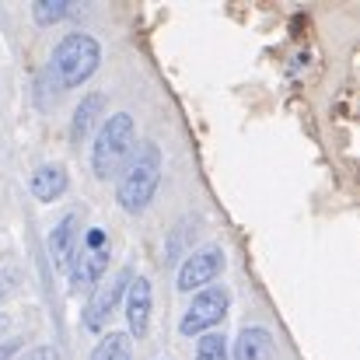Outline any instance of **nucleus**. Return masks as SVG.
I'll return each instance as SVG.
<instances>
[{"label": "nucleus", "mask_w": 360, "mask_h": 360, "mask_svg": "<svg viewBox=\"0 0 360 360\" xmlns=\"http://www.w3.org/2000/svg\"><path fill=\"white\" fill-rule=\"evenodd\" d=\"M161 172H165V158L161 147L154 140H143L133 147L129 161L122 165V172L116 175V203L126 214H143L161 186Z\"/></svg>", "instance_id": "nucleus-1"}, {"label": "nucleus", "mask_w": 360, "mask_h": 360, "mask_svg": "<svg viewBox=\"0 0 360 360\" xmlns=\"http://www.w3.org/2000/svg\"><path fill=\"white\" fill-rule=\"evenodd\" d=\"M102 63V42L91 32H67L49 56V77L56 91H74L91 81Z\"/></svg>", "instance_id": "nucleus-2"}, {"label": "nucleus", "mask_w": 360, "mask_h": 360, "mask_svg": "<svg viewBox=\"0 0 360 360\" xmlns=\"http://www.w3.org/2000/svg\"><path fill=\"white\" fill-rule=\"evenodd\" d=\"M136 147V122L129 112H112L109 120L98 126V136L91 143V172L95 179L109 182L122 172V165L129 161Z\"/></svg>", "instance_id": "nucleus-3"}, {"label": "nucleus", "mask_w": 360, "mask_h": 360, "mask_svg": "<svg viewBox=\"0 0 360 360\" xmlns=\"http://www.w3.org/2000/svg\"><path fill=\"white\" fill-rule=\"evenodd\" d=\"M228 308H231V290L224 283H214L207 290H196L193 301H189V308L179 319V333L186 340H196L203 333H214L228 319Z\"/></svg>", "instance_id": "nucleus-4"}, {"label": "nucleus", "mask_w": 360, "mask_h": 360, "mask_svg": "<svg viewBox=\"0 0 360 360\" xmlns=\"http://www.w3.org/2000/svg\"><path fill=\"white\" fill-rule=\"evenodd\" d=\"M133 276H136L133 266H122L112 280H102V283L88 294V304H84V311H81V326H84L88 333H105V326H109V319L116 315V308H120L122 294H126V287H129Z\"/></svg>", "instance_id": "nucleus-5"}, {"label": "nucleus", "mask_w": 360, "mask_h": 360, "mask_svg": "<svg viewBox=\"0 0 360 360\" xmlns=\"http://www.w3.org/2000/svg\"><path fill=\"white\" fill-rule=\"evenodd\" d=\"M224 248L221 245H200V248H193V252H186V259H182V266H179V290L182 294H196V290H207V287H214V280L221 276V269H224Z\"/></svg>", "instance_id": "nucleus-6"}, {"label": "nucleus", "mask_w": 360, "mask_h": 360, "mask_svg": "<svg viewBox=\"0 0 360 360\" xmlns=\"http://www.w3.org/2000/svg\"><path fill=\"white\" fill-rule=\"evenodd\" d=\"M150 308H154V290L147 276H133L126 294H122V311H126V336L143 340L150 329Z\"/></svg>", "instance_id": "nucleus-7"}, {"label": "nucleus", "mask_w": 360, "mask_h": 360, "mask_svg": "<svg viewBox=\"0 0 360 360\" xmlns=\"http://www.w3.org/2000/svg\"><path fill=\"white\" fill-rule=\"evenodd\" d=\"M70 290L74 294H81V290H95L98 283H102V276H105V269H109V245L105 248H84V245H77V252H74V259H70Z\"/></svg>", "instance_id": "nucleus-8"}, {"label": "nucleus", "mask_w": 360, "mask_h": 360, "mask_svg": "<svg viewBox=\"0 0 360 360\" xmlns=\"http://www.w3.org/2000/svg\"><path fill=\"white\" fill-rule=\"evenodd\" d=\"M28 189H32V196H35L39 203H56V200L67 196L70 175H67V168H63L60 161H46V165H39V168L32 172Z\"/></svg>", "instance_id": "nucleus-9"}, {"label": "nucleus", "mask_w": 360, "mask_h": 360, "mask_svg": "<svg viewBox=\"0 0 360 360\" xmlns=\"http://www.w3.org/2000/svg\"><path fill=\"white\" fill-rule=\"evenodd\" d=\"M77 245H81V217H77V214H67V217L53 228V235H49L53 262H56L60 269H67L70 259H74V252H77Z\"/></svg>", "instance_id": "nucleus-10"}, {"label": "nucleus", "mask_w": 360, "mask_h": 360, "mask_svg": "<svg viewBox=\"0 0 360 360\" xmlns=\"http://www.w3.org/2000/svg\"><path fill=\"white\" fill-rule=\"evenodd\" d=\"M276 350V340L266 326H245L235 340V350L231 357L235 360H269Z\"/></svg>", "instance_id": "nucleus-11"}, {"label": "nucleus", "mask_w": 360, "mask_h": 360, "mask_svg": "<svg viewBox=\"0 0 360 360\" xmlns=\"http://www.w3.org/2000/svg\"><path fill=\"white\" fill-rule=\"evenodd\" d=\"M102 112H105V95H102V91H88V95L77 102L74 116H70V140H74V143H84L88 133L95 129V122L102 120Z\"/></svg>", "instance_id": "nucleus-12"}, {"label": "nucleus", "mask_w": 360, "mask_h": 360, "mask_svg": "<svg viewBox=\"0 0 360 360\" xmlns=\"http://www.w3.org/2000/svg\"><path fill=\"white\" fill-rule=\"evenodd\" d=\"M88 360H133V340L126 333H105Z\"/></svg>", "instance_id": "nucleus-13"}, {"label": "nucleus", "mask_w": 360, "mask_h": 360, "mask_svg": "<svg viewBox=\"0 0 360 360\" xmlns=\"http://www.w3.org/2000/svg\"><path fill=\"white\" fill-rule=\"evenodd\" d=\"M77 7L70 0H35L32 4V18L35 25H60L63 18H70Z\"/></svg>", "instance_id": "nucleus-14"}, {"label": "nucleus", "mask_w": 360, "mask_h": 360, "mask_svg": "<svg viewBox=\"0 0 360 360\" xmlns=\"http://www.w3.org/2000/svg\"><path fill=\"white\" fill-rule=\"evenodd\" d=\"M196 360H231V350H228V336L224 333H203L196 336Z\"/></svg>", "instance_id": "nucleus-15"}, {"label": "nucleus", "mask_w": 360, "mask_h": 360, "mask_svg": "<svg viewBox=\"0 0 360 360\" xmlns=\"http://www.w3.org/2000/svg\"><path fill=\"white\" fill-rule=\"evenodd\" d=\"M21 360H60V354H56L53 347H35V350H28Z\"/></svg>", "instance_id": "nucleus-16"}, {"label": "nucleus", "mask_w": 360, "mask_h": 360, "mask_svg": "<svg viewBox=\"0 0 360 360\" xmlns=\"http://www.w3.org/2000/svg\"><path fill=\"white\" fill-rule=\"evenodd\" d=\"M18 347H21L18 340H7V343H0V360H11L14 354H18Z\"/></svg>", "instance_id": "nucleus-17"}, {"label": "nucleus", "mask_w": 360, "mask_h": 360, "mask_svg": "<svg viewBox=\"0 0 360 360\" xmlns=\"http://www.w3.org/2000/svg\"><path fill=\"white\" fill-rule=\"evenodd\" d=\"M7 329H11V319H7V315H4V311H0V336H4V333H7Z\"/></svg>", "instance_id": "nucleus-18"}, {"label": "nucleus", "mask_w": 360, "mask_h": 360, "mask_svg": "<svg viewBox=\"0 0 360 360\" xmlns=\"http://www.w3.org/2000/svg\"><path fill=\"white\" fill-rule=\"evenodd\" d=\"M0 290H4V287H0Z\"/></svg>", "instance_id": "nucleus-19"}]
</instances>
